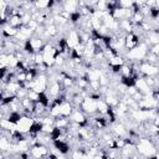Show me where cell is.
<instances>
[{
  "label": "cell",
  "instance_id": "obj_3",
  "mask_svg": "<svg viewBox=\"0 0 159 159\" xmlns=\"http://www.w3.org/2000/svg\"><path fill=\"white\" fill-rule=\"evenodd\" d=\"M149 52H152V53H154L155 56H158V57H159V43L150 46V47H149Z\"/></svg>",
  "mask_w": 159,
  "mask_h": 159
},
{
  "label": "cell",
  "instance_id": "obj_4",
  "mask_svg": "<svg viewBox=\"0 0 159 159\" xmlns=\"http://www.w3.org/2000/svg\"><path fill=\"white\" fill-rule=\"evenodd\" d=\"M145 159H158V158H157V155H155V154H153V155H149V157H147Z\"/></svg>",
  "mask_w": 159,
  "mask_h": 159
},
{
  "label": "cell",
  "instance_id": "obj_2",
  "mask_svg": "<svg viewBox=\"0 0 159 159\" xmlns=\"http://www.w3.org/2000/svg\"><path fill=\"white\" fill-rule=\"evenodd\" d=\"M73 111H75V107L70 101H66V102H63L61 104V117L70 118L71 114L73 113Z\"/></svg>",
  "mask_w": 159,
  "mask_h": 159
},
{
  "label": "cell",
  "instance_id": "obj_1",
  "mask_svg": "<svg viewBox=\"0 0 159 159\" xmlns=\"http://www.w3.org/2000/svg\"><path fill=\"white\" fill-rule=\"evenodd\" d=\"M124 42H125V45H124V50L129 52V51L137 48V47L140 45L142 41H140V37H139L135 32H129V34L125 35V37H124Z\"/></svg>",
  "mask_w": 159,
  "mask_h": 159
}]
</instances>
